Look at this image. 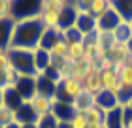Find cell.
Segmentation results:
<instances>
[{"label": "cell", "mask_w": 132, "mask_h": 128, "mask_svg": "<svg viewBox=\"0 0 132 128\" xmlns=\"http://www.w3.org/2000/svg\"><path fill=\"white\" fill-rule=\"evenodd\" d=\"M4 128H21V124H17V123H10L8 126H4Z\"/></svg>", "instance_id": "obj_35"}, {"label": "cell", "mask_w": 132, "mask_h": 128, "mask_svg": "<svg viewBox=\"0 0 132 128\" xmlns=\"http://www.w3.org/2000/svg\"><path fill=\"white\" fill-rule=\"evenodd\" d=\"M66 58L70 62H79V60L85 58V47H83V41H76V44L68 45V55Z\"/></svg>", "instance_id": "obj_27"}, {"label": "cell", "mask_w": 132, "mask_h": 128, "mask_svg": "<svg viewBox=\"0 0 132 128\" xmlns=\"http://www.w3.org/2000/svg\"><path fill=\"white\" fill-rule=\"evenodd\" d=\"M121 17L117 15V11L113 10V6H110V10L104 11L98 19H96V30L98 32H110L113 34V30H115L119 25H121Z\"/></svg>", "instance_id": "obj_6"}, {"label": "cell", "mask_w": 132, "mask_h": 128, "mask_svg": "<svg viewBox=\"0 0 132 128\" xmlns=\"http://www.w3.org/2000/svg\"><path fill=\"white\" fill-rule=\"evenodd\" d=\"M113 38H115V44L127 45L132 40V27H130V23H121V25L113 30Z\"/></svg>", "instance_id": "obj_24"}, {"label": "cell", "mask_w": 132, "mask_h": 128, "mask_svg": "<svg viewBox=\"0 0 132 128\" xmlns=\"http://www.w3.org/2000/svg\"><path fill=\"white\" fill-rule=\"evenodd\" d=\"M55 90H57V81L47 74H38L36 75V94H44L49 98H55Z\"/></svg>", "instance_id": "obj_9"}, {"label": "cell", "mask_w": 132, "mask_h": 128, "mask_svg": "<svg viewBox=\"0 0 132 128\" xmlns=\"http://www.w3.org/2000/svg\"><path fill=\"white\" fill-rule=\"evenodd\" d=\"M83 89L87 90V92H91V94H94L96 96L100 90H104V85H102V72H100V68L96 66L94 68V72L91 75H89L85 81H83Z\"/></svg>", "instance_id": "obj_18"}, {"label": "cell", "mask_w": 132, "mask_h": 128, "mask_svg": "<svg viewBox=\"0 0 132 128\" xmlns=\"http://www.w3.org/2000/svg\"><path fill=\"white\" fill-rule=\"evenodd\" d=\"M27 104L32 107V111L38 117H45V115H51L53 106H55V98H49V96H44V94H34L30 102Z\"/></svg>", "instance_id": "obj_7"}, {"label": "cell", "mask_w": 132, "mask_h": 128, "mask_svg": "<svg viewBox=\"0 0 132 128\" xmlns=\"http://www.w3.org/2000/svg\"><path fill=\"white\" fill-rule=\"evenodd\" d=\"M66 2L64 0H44L42 2V11L40 17L47 28H59L61 23V11L64 10Z\"/></svg>", "instance_id": "obj_4"}, {"label": "cell", "mask_w": 132, "mask_h": 128, "mask_svg": "<svg viewBox=\"0 0 132 128\" xmlns=\"http://www.w3.org/2000/svg\"><path fill=\"white\" fill-rule=\"evenodd\" d=\"M83 83L77 81L76 77H62L57 83V90H55V102H64V104H72L77 96L83 92Z\"/></svg>", "instance_id": "obj_3"}, {"label": "cell", "mask_w": 132, "mask_h": 128, "mask_svg": "<svg viewBox=\"0 0 132 128\" xmlns=\"http://www.w3.org/2000/svg\"><path fill=\"white\" fill-rule=\"evenodd\" d=\"M76 19H77V10L74 2H66L64 10L61 11V23H59V28L61 30H68L76 25Z\"/></svg>", "instance_id": "obj_16"}, {"label": "cell", "mask_w": 132, "mask_h": 128, "mask_svg": "<svg viewBox=\"0 0 132 128\" xmlns=\"http://www.w3.org/2000/svg\"><path fill=\"white\" fill-rule=\"evenodd\" d=\"M13 30H15V19L13 17L0 19V49H10L11 38H13Z\"/></svg>", "instance_id": "obj_10"}, {"label": "cell", "mask_w": 132, "mask_h": 128, "mask_svg": "<svg viewBox=\"0 0 132 128\" xmlns=\"http://www.w3.org/2000/svg\"><path fill=\"white\" fill-rule=\"evenodd\" d=\"M70 126H72V128H89V126H87V119H85V115L76 113L74 117H72V121H70Z\"/></svg>", "instance_id": "obj_31"}, {"label": "cell", "mask_w": 132, "mask_h": 128, "mask_svg": "<svg viewBox=\"0 0 132 128\" xmlns=\"http://www.w3.org/2000/svg\"><path fill=\"white\" fill-rule=\"evenodd\" d=\"M15 90L19 92V96L23 100L30 102V98L36 94V77H27V75H19V79H17V83L13 85Z\"/></svg>", "instance_id": "obj_8"}, {"label": "cell", "mask_w": 132, "mask_h": 128, "mask_svg": "<svg viewBox=\"0 0 132 128\" xmlns=\"http://www.w3.org/2000/svg\"><path fill=\"white\" fill-rule=\"evenodd\" d=\"M106 128H123V106H117L106 111V119H104Z\"/></svg>", "instance_id": "obj_22"}, {"label": "cell", "mask_w": 132, "mask_h": 128, "mask_svg": "<svg viewBox=\"0 0 132 128\" xmlns=\"http://www.w3.org/2000/svg\"><path fill=\"white\" fill-rule=\"evenodd\" d=\"M128 106H130V107H132V100H130V104H128Z\"/></svg>", "instance_id": "obj_42"}, {"label": "cell", "mask_w": 132, "mask_h": 128, "mask_svg": "<svg viewBox=\"0 0 132 128\" xmlns=\"http://www.w3.org/2000/svg\"><path fill=\"white\" fill-rule=\"evenodd\" d=\"M83 36H91L96 32V19L91 15V13H79L77 11V19H76V25H74Z\"/></svg>", "instance_id": "obj_12"}, {"label": "cell", "mask_w": 132, "mask_h": 128, "mask_svg": "<svg viewBox=\"0 0 132 128\" xmlns=\"http://www.w3.org/2000/svg\"><path fill=\"white\" fill-rule=\"evenodd\" d=\"M111 6L123 23H132V0H113Z\"/></svg>", "instance_id": "obj_21"}, {"label": "cell", "mask_w": 132, "mask_h": 128, "mask_svg": "<svg viewBox=\"0 0 132 128\" xmlns=\"http://www.w3.org/2000/svg\"><path fill=\"white\" fill-rule=\"evenodd\" d=\"M72 106H74L76 109V113H81V115H85L89 109H93L94 106H96V96L91 94V92H87V90H83V92L77 96V98L72 102Z\"/></svg>", "instance_id": "obj_13"}, {"label": "cell", "mask_w": 132, "mask_h": 128, "mask_svg": "<svg viewBox=\"0 0 132 128\" xmlns=\"http://www.w3.org/2000/svg\"><path fill=\"white\" fill-rule=\"evenodd\" d=\"M128 64H130V66H132V57H130V60H128Z\"/></svg>", "instance_id": "obj_40"}, {"label": "cell", "mask_w": 132, "mask_h": 128, "mask_svg": "<svg viewBox=\"0 0 132 128\" xmlns=\"http://www.w3.org/2000/svg\"><path fill=\"white\" fill-rule=\"evenodd\" d=\"M123 128H132V107L123 106Z\"/></svg>", "instance_id": "obj_34"}, {"label": "cell", "mask_w": 132, "mask_h": 128, "mask_svg": "<svg viewBox=\"0 0 132 128\" xmlns=\"http://www.w3.org/2000/svg\"><path fill=\"white\" fill-rule=\"evenodd\" d=\"M45 28L47 27L44 25L40 15L30 17V19H23V21H15V30H13L10 49H28V51L38 49Z\"/></svg>", "instance_id": "obj_1"}, {"label": "cell", "mask_w": 132, "mask_h": 128, "mask_svg": "<svg viewBox=\"0 0 132 128\" xmlns=\"http://www.w3.org/2000/svg\"><path fill=\"white\" fill-rule=\"evenodd\" d=\"M130 27H132V23H130Z\"/></svg>", "instance_id": "obj_43"}, {"label": "cell", "mask_w": 132, "mask_h": 128, "mask_svg": "<svg viewBox=\"0 0 132 128\" xmlns=\"http://www.w3.org/2000/svg\"><path fill=\"white\" fill-rule=\"evenodd\" d=\"M10 123H13V111L8 109L6 106H2L0 107V128L8 126Z\"/></svg>", "instance_id": "obj_29"}, {"label": "cell", "mask_w": 132, "mask_h": 128, "mask_svg": "<svg viewBox=\"0 0 132 128\" xmlns=\"http://www.w3.org/2000/svg\"><path fill=\"white\" fill-rule=\"evenodd\" d=\"M51 115L55 117L59 123H70L72 117L76 115V109L72 104H64V102H55V106H53V111Z\"/></svg>", "instance_id": "obj_15"}, {"label": "cell", "mask_w": 132, "mask_h": 128, "mask_svg": "<svg viewBox=\"0 0 132 128\" xmlns=\"http://www.w3.org/2000/svg\"><path fill=\"white\" fill-rule=\"evenodd\" d=\"M10 68H11V62H10L8 49H0V72H8Z\"/></svg>", "instance_id": "obj_32"}, {"label": "cell", "mask_w": 132, "mask_h": 128, "mask_svg": "<svg viewBox=\"0 0 132 128\" xmlns=\"http://www.w3.org/2000/svg\"><path fill=\"white\" fill-rule=\"evenodd\" d=\"M59 128H72L70 123H59Z\"/></svg>", "instance_id": "obj_36"}, {"label": "cell", "mask_w": 132, "mask_h": 128, "mask_svg": "<svg viewBox=\"0 0 132 128\" xmlns=\"http://www.w3.org/2000/svg\"><path fill=\"white\" fill-rule=\"evenodd\" d=\"M62 38V30L61 28H45V32L44 36H42V40H40V49H44L47 53H51V49L57 45V41Z\"/></svg>", "instance_id": "obj_14"}, {"label": "cell", "mask_w": 132, "mask_h": 128, "mask_svg": "<svg viewBox=\"0 0 132 128\" xmlns=\"http://www.w3.org/2000/svg\"><path fill=\"white\" fill-rule=\"evenodd\" d=\"M10 55V62L19 75H27V77H36L34 70V51L28 49H8Z\"/></svg>", "instance_id": "obj_2"}, {"label": "cell", "mask_w": 132, "mask_h": 128, "mask_svg": "<svg viewBox=\"0 0 132 128\" xmlns=\"http://www.w3.org/2000/svg\"><path fill=\"white\" fill-rule=\"evenodd\" d=\"M42 11V2H13L11 4V17L15 21L30 19V17L40 15Z\"/></svg>", "instance_id": "obj_5"}, {"label": "cell", "mask_w": 132, "mask_h": 128, "mask_svg": "<svg viewBox=\"0 0 132 128\" xmlns=\"http://www.w3.org/2000/svg\"><path fill=\"white\" fill-rule=\"evenodd\" d=\"M38 128H59V121L53 115H45V117H40Z\"/></svg>", "instance_id": "obj_30"}, {"label": "cell", "mask_w": 132, "mask_h": 128, "mask_svg": "<svg viewBox=\"0 0 132 128\" xmlns=\"http://www.w3.org/2000/svg\"><path fill=\"white\" fill-rule=\"evenodd\" d=\"M11 0H0V19L11 17Z\"/></svg>", "instance_id": "obj_33"}, {"label": "cell", "mask_w": 132, "mask_h": 128, "mask_svg": "<svg viewBox=\"0 0 132 128\" xmlns=\"http://www.w3.org/2000/svg\"><path fill=\"white\" fill-rule=\"evenodd\" d=\"M21 128H38V124H25V126H21Z\"/></svg>", "instance_id": "obj_39"}, {"label": "cell", "mask_w": 132, "mask_h": 128, "mask_svg": "<svg viewBox=\"0 0 132 128\" xmlns=\"http://www.w3.org/2000/svg\"><path fill=\"white\" fill-rule=\"evenodd\" d=\"M4 106V94H2V89H0V107Z\"/></svg>", "instance_id": "obj_38"}, {"label": "cell", "mask_w": 132, "mask_h": 128, "mask_svg": "<svg viewBox=\"0 0 132 128\" xmlns=\"http://www.w3.org/2000/svg\"><path fill=\"white\" fill-rule=\"evenodd\" d=\"M49 55H53V57H66V55H68V44H66V40H64V38L59 40L57 45L51 49Z\"/></svg>", "instance_id": "obj_28"}, {"label": "cell", "mask_w": 132, "mask_h": 128, "mask_svg": "<svg viewBox=\"0 0 132 128\" xmlns=\"http://www.w3.org/2000/svg\"><path fill=\"white\" fill-rule=\"evenodd\" d=\"M127 49H128V53H130V57H132V40L127 44Z\"/></svg>", "instance_id": "obj_37"}, {"label": "cell", "mask_w": 132, "mask_h": 128, "mask_svg": "<svg viewBox=\"0 0 132 128\" xmlns=\"http://www.w3.org/2000/svg\"><path fill=\"white\" fill-rule=\"evenodd\" d=\"M2 94H4V106L11 109V111H17L23 104H25V100L19 96V92L15 90V87H6L2 89Z\"/></svg>", "instance_id": "obj_19"}, {"label": "cell", "mask_w": 132, "mask_h": 128, "mask_svg": "<svg viewBox=\"0 0 132 128\" xmlns=\"http://www.w3.org/2000/svg\"><path fill=\"white\" fill-rule=\"evenodd\" d=\"M49 60H51V55L44 51V49H34V70L36 74H44V72L49 68Z\"/></svg>", "instance_id": "obj_23"}, {"label": "cell", "mask_w": 132, "mask_h": 128, "mask_svg": "<svg viewBox=\"0 0 132 128\" xmlns=\"http://www.w3.org/2000/svg\"><path fill=\"white\" fill-rule=\"evenodd\" d=\"M40 117L32 111V107L28 106V104H23V106L17 109V111H13V123L25 126V124H38Z\"/></svg>", "instance_id": "obj_11"}, {"label": "cell", "mask_w": 132, "mask_h": 128, "mask_svg": "<svg viewBox=\"0 0 132 128\" xmlns=\"http://www.w3.org/2000/svg\"><path fill=\"white\" fill-rule=\"evenodd\" d=\"M98 128H106V124H102V126H98Z\"/></svg>", "instance_id": "obj_41"}, {"label": "cell", "mask_w": 132, "mask_h": 128, "mask_svg": "<svg viewBox=\"0 0 132 128\" xmlns=\"http://www.w3.org/2000/svg\"><path fill=\"white\" fill-rule=\"evenodd\" d=\"M85 119H87V126L89 128H98L104 124V119H106V111H102L100 107L94 106L93 109H89L85 113Z\"/></svg>", "instance_id": "obj_25"}, {"label": "cell", "mask_w": 132, "mask_h": 128, "mask_svg": "<svg viewBox=\"0 0 132 128\" xmlns=\"http://www.w3.org/2000/svg\"><path fill=\"white\" fill-rule=\"evenodd\" d=\"M108 60H110L113 66L128 64L130 53H128V49H127V45H119V44H115V45H113V49L108 53Z\"/></svg>", "instance_id": "obj_17"}, {"label": "cell", "mask_w": 132, "mask_h": 128, "mask_svg": "<svg viewBox=\"0 0 132 128\" xmlns=\"http://www.w3.org/2000/svg\"><path fill=\"white\" fill-rule=\"evenodd\" d=\"M117 106H119L117 96L110 92V90H100L96 94V107H100L102 111H110V109L117 107Z\"/></svg>", "instance_id": "obj_20"}, {"label": "cell", "mask_w": 132, "mask_h": 128, "mask_svg": "<svg viewBox=\"0 0 132 128\" xmlns=\"http://www.w3.org/2000/svg\"><path fill=\"white\" fill-rule=\"evenodd\" d=\"M110 6H111V0H89V13L94 19H98L104 11L110 10Z\"/></svg>", "instance_id": "obj_26"}]
</instances>
